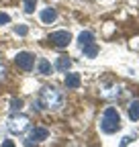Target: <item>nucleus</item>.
Returning <instances> with one entry per match:
<instances>
[{"instance_id":"obj_1","label":"nucleus","mask_w":139,"mask_h":147,"mask_svg":"<svg viewBox=\"0 0 139 147\" xmlns=\"http://www.w3.org/2000/svg\"><path fill=\"white\" fill-rule=\"evenodd\" d=\"M39 104L45 110H59L63 106V94L55 86H43L39 92Z\"/></svg>"},{"instance_id":"obj_2","label":"nucleus","mask_w":139,"mask_h":147,"mask_svg":"<svg viewBox=\"0 0 139 147\" xmlns=\"http://www.w3.org/2000/svg\"><path fill=\"white\" fill-rule=\"evenodd\" d=\"M100 129H102V133H107V135H113L121 129V115H119V110L115 106L104 108V113L100 117Z\"/></svg>"},{"instance_id":"obj_3","label":"nucleus","mask_w":139,"mask_h":147,"mask_svg":"<svg viewBox=\"0 0 139 147\" xmlns=\"http://www.w3.org/2000/svg\"><path fill=\"white\" fill-rule=\"evenodd\" d=\"M29 127H31V119H29L27 115H21V113L12 115V117L8 119V123H6L8 133H12V135H23Z\"/></svg>"},{"instance_id":"obj_4","label":"nucleus","mask_w":139,"mask_h":147,"mask_svg":"<svg viewBox=\"0 0 139 147\" xmlns=\"http://www.w3.org/2000/svg\"><path fill=\"white\" fill-rule=\"evenodd\" d=\"M14 63H16V67L23 69V71H31L33 65H35V55L31 51H19V53H16V57H14Z\"/></svg>"},{"instance_id":"obj_5","label":"nucleus","mask_w":139,"mask_h":147,"mask_svg":"<svg viewBox=\"0 0 139 147\" xmlns=\"http://www.w3.org/2000/svg\"><path fill=\"white\" fill-rule=\"evenodd\" d=\"M49 137V131L45 127H35L33 131L27 135V139H25V145L27 147H33V145H37V143H41V141H45Z\"/></svg>"},{"instance_id":"obj_6","label":"nucleus","mask_w":139,"mask_h":147,"mask_svg":"<svg viewBox=\"0 0 139 147\" xmlns=\"http://www.w3.org/2000/svg\"><path fill=\"white\" fill-rule=\"evenodd\" d=\"M49 41H51V45L63 49V47H67L72 43V35H70V31H53L49 35Z\"/></svg>"},{"instance_id":"obj_7","label":"nucleus","mask_w":139,"mask_h":147,"mask_svg":"<svg viewBox=\"0 0 139 147\" xmlns=\"http://www.w3.org/2000/svg\"><path fill=\"white\" fill-rule=\"evenodd\" d=\"M102 96L104 98H109V100H119L121 96H123V86L121 84H113V86H109V88H104L102 90Z\"/></svg>"},{"instance_id":"obj_8","label":"nucleus","mask_w":139,"mask_h":147,"mask_svg":"<svg viewBox=\"0 0 139 147\" xmlns=\"http://www.w3.org/2000/svg\"><path fill=\"white\" fill-rule=\"evenodd\" d=\"M63 84H65V88H67V90H76V88H80V84H82L80 74L65 71V80H63Z\"/></svg>"},{"instance_id":"obj_9","label":"nucleus","mask_w":139,"mask_h":147,"mask_svg":"<svg viewBox=\"0 0 139 147\" xmlns=\"http://www.w3.org/2000/svg\"><path fill=\"white\" fill-rule=\"evenodd\" d=\"M39 18H41V23H45V25H51V23H53L55 21V18H57V10L55 8H43L41 12H39Z\"/></svg>"},{"instance_id":"obj_10","label":"nucleus","mask_w":139,"mask_h":147,"mask_svg":"<svg viewBox=\"0 0 139 147\" xmlns=\"http://www.w3.org/2000/svg\"><path fill=\"white\" fill-rule=\"evenodd\" d=\"M53 67H55L57 71H63V74H65V71H67L70 67H72V59H70L67 55H59V57H57V61H55V65H53Z\"/></svg>"},{"instance_id":"obj_11","label":"nucleus","mask_w":139,"mask_h":147,"mask_svg":"<svg viewBox=\"0 0 139 147\" xmlns=\"http://www.w3.org/2000/svg\"><path fill=\"white\" fill-rule=\"evenodd\" d=\"M90 43H94V35H92L90 31H82V33L78 35V45H80V49L86 47V45H90Z\"/></svg>"},{"instance_id":"obj_12","label":"nucleus","mask_w":139,"mask_h":147,"mask_svg":"<svg viewBox=\"0 0 139 147\" xmlns=\"http://www.w3.org/2000/svg\"><path fill=\"white\" fill-rule=\"evenodd\" d=\"M127 115H129V119H131L133 123L139 119V100H133V102L129 104V108H127Z\"/></svg>"},{"instance_id":"obj_13","label":"nucleus","mask_w":139,"mask_h":147,"mask_svg":"<svg viewBox=\"0 0 139 147\" xmlns=\"http://www.w3.org/2000/svg\"><path fill=\"white\" fill-rule=\"evenodd\" d=\"M82 53H84V57H96L98 55V45L96 43L86 45V47H82Z\"/></svg>"},{"instance_id":"obj_14","label":"nucleus","mask_w":139,"mask_h":147,"mask_svg":"<svg viewBox=\"0 0 139 147\" xmlns=\"http://www.w3.org/2000/svg\"><path fill=\"white\" fill-rule=\"evenodd\" d=\"M37 71L41 74V76H47V74H51V63L47 59H39L37 61Z\"/></svg>"},{"instance_id":"obj_15","label":"nucleus","mask_w":139,"mask_h":147,"mask_svg":"<svg viewBox=\"0 0 139 147\" xmlns=\"http://www.w3.org/2000/svg\"><path fill=\"white\" fill-rule=\"evenodd\" d=\"M23 104H25V102H23L21 98H12V100H10V110H12V115L19 113V110L23 108Z\"/></svg>"},{"instance_id":"obj_16","label":"nucleus","mask_w":139,"mask_h":147,"mask_svg":"<svg viewBox=\"0 0 139 147\" xmlns=\"http://www.w3.org/2000/svg\"><path fill=\"white\" fill-rule=\"evenodd\" d=\"M135 139H137V135H135V133H129V135H125L123 139H121V145H119V147H127V145L133 143Z\"/></svg>"},{"instance_id":"obj_17","label":"nucleus","mask_w":139,"mask_h":147,"mask_svg":"<svg viewBox=\"0 0 139 147\" xmlns=\"http://www.w3.org/2000/svg\"><path fill=\"white\" fill-rule=\"evenodd\" d=\"M35 4H37V0H23V6H25V12L31 14L35 10Z\"/></svg>"},{"instance_id":"obj_18","label":"nucleus","mask_w":139,"mask_h":147,"mask_svg":"<svg viewBox=\"0 0 139 147\" xmlns=\"http://www.w3.org/2000/svg\"><path fill=\"white\" fill-rule=\"evenodd\" d=\"M14 33H16V35H21V37H25V35L29 33V29H27L25 25H16V27H14Z\"/></svg>"},{"instance_id":"obj_19","label":"nucleus","mask_w":139,"mask_h":147,"mask_svg":"<svg viewBox=\"0 0 139 147\" xmlns=\"http://www.w3.org/2000/svg\"><path fill=\"white\" fill-rule=\"evenodd\" d=\"M8 23H10V16H8L6 12L0 10V25H8Z\"/></svg>"},{"instance_id":"obj_20","label":"nucleus","mask_w":139,"mask_h":147,"mask_svg":"<svg viewBox=\"0 0 139 147\" xmlns=\"http://www.w3.org/2000/svg\"><path fill=\"white\" fill-rule=\"evenodd\" d=\"M4 78H6V65H4V61H0V82Z\"/></svg>"},{"instance_id":"obj_21","label":"nucleus","mask_w":139,"mask_h":147,"mask_svg":"<svg viewBox=\"0 0 139 147\" xmlns=\"http://www.w3.org/2000/svg\"><path fill=\"white\" fill-rule=\"evenodd\" d=\"M2 147H14V143H12V141H8V139H6V141H4V143H2Z\"/></svg>"}]
</instances>
